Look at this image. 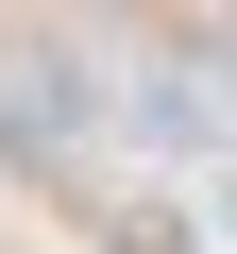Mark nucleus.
Listing matches in <instances>:
<instances>
[{
	"instance_id": "f257e3e1",
	"label": "nucleus",
	"mask_w": 237,
	"mask_h": 254,
	"mask_svg": "<svg viewBox=\"0 0 237 254\" xmlns=\"http://www.w3.org/2000/svg\"><path fill=\"white\" fill-rule=\"evenodd\" d=\"M85 119H102V85H85V51H0V153H68L85 136Z\"/></svg>"
}]
</instances>
